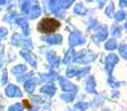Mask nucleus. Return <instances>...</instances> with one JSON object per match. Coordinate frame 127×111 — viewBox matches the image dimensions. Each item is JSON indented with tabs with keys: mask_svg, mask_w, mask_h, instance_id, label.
I'll use <instances>...</instances> for the list:
<instances>
[{
	"mask_svg": "<svg viewBox=\"0 0 127 111\" xmlns=\"http://www.w3.org/2000/svg\"><path fill=\"white\" fill-rule=\"evenodd\" d=\"M62 23L58 19L53 17H45L38 22L37 30L42 35H53L59 31Z\"/></svg>",
	"mask_w": 127,
	"mask_h": 111,
	"instance_id": "1",
	"label": "nucleus"
},
{
	"mask_svg": "<svg viewBox=\"0 0 127 111\" xmlns=\"http://www.w3.org/2000/svg\"><path fill=\"white\" fill-rule=\"evenodd\" d=\"M24 105H25V107L27 108V109H29V108H31V105H30V102H29L27 99H25L24 100Z\"/></svg>",
	"mask_w": 127,
	"mask_h": 111,
	"instance_id": "2",
	"label": "nucleus"
}]
</instances>
